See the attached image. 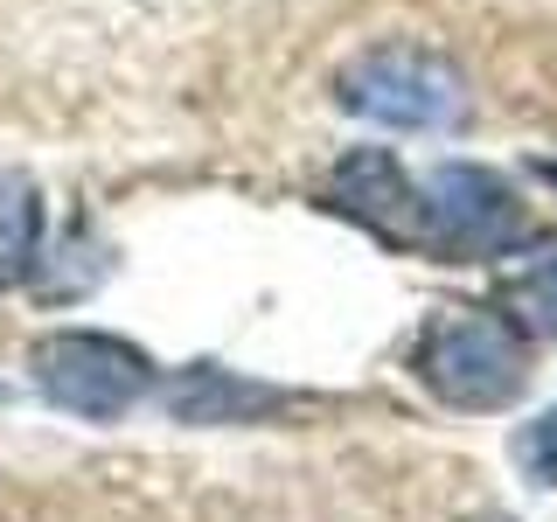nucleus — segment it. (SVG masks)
Listing matches in <instances>:
<instances>
[{
  "label": "nucleus",
  "mask_w": 557,
  "mask_h": 522,
  "mask_svg": "<svg viewBox=\"0 0 557 522\" xmlns=\"http://www.w3.org/2000/svg\"><path fill=\"white\" fill-rule=\"evenodd\" d=\"M411 370L446 411H509L530 390V327L502 307H440Z\"/></svg>",
  "instance_id": "f257e3e1"
},
{
  "label": "nucleus",
  "mask_w": 557,
  "mask_h": 522,
  "mask_svg": "<svg viewBox=\"0 0 557 522\" xmlns=\"http://www.w3.org/2000/svg\"><path fill=\"white\" fill-rule=\"evenodd\" d=\"M28 376L57 411L84 418V425H119L147 405L153 356L126 335H104V327H57L28 348Z\"/></svg>",
  "instance_id": "f03ea898"
},
{
  "label": "nucleus",
  "mask_w": 557,
  "mask_h": 522,
  "mask_svg": "<svg viewBox=\"0 0 557 522\" xmlns=\"http://www.w3.org/2000/svg\"><path fill=\"white\" fill-rule=\"evenodd\" d=\"M335 98L370 126L391 133H453L467 119V77L425 42H383L362 49L335 77Z\"/></svg>",
  "instance_id": "7ed1b4c3"
},
{
  "label": "nucleus",
  "mask_w": 557,
  "mask_h": 522,
  "mask_svg": "<svg viewBox=\"0 0 557 522\" xmlns=\"http://www.w3.org/2000/svg\"><path fill=\"white\" fill-rule=\"evenodd\" d=\"M418 196H425V251L446 258V265H467V258H516V251L536 244L530 202L481 161L425 167Z\"/></svg>",
  "instance_id": "20e7f679"
},
{
  "label": "nucleus",
  "mask_w": 557,
  "mask_h": 522,
  "mask_svg": "<svg viewBox=\"0 0 557 522\" xmlns=\"http://www.w3.org/2000/svg\"><path fill=\"white\" fill-rule=\"evenodd\" d=\"M327 202L342 209L348 223H362L376 244L391 251H425V196L405 167H397L391 147H356L327 182Z\"/></svg>",
  "instance_id": "39448f33"
},
{
  "label": "nucleus",
  "mask_w": 557,
  "mask_h": 522,
  "mask_svg": "<svg viewBox=\"0 0 557 522\" xmlns=\"http://www.w3.org/2000/svg\"><path fill=\"white\" fill-rule=\"evenodd\" d=\"M272 405H278V390H258V383L216 370V362H196V370H182L168 383L174 425H237V418H258Z\"/></svg>",
  "instance_id": "423d86ee"
},
{
  "label": "nucleus",
  "mask_w": 557,
  "mask_h": 522,
  "mask_svg": "<svg viewBox=\"0 0 557 522\" xmlns=\"http://www.w3.org/2000/svg\"><path fill=\"white\" fill-rule=\"evenodd\" d=\"M42 272V188L22 167H0V293Z\"/></svg>",
  "instance_id": "0eeeda50"
},
{
  "label": "nucleus",
  "mask_w": 557,
  "mask_h": 522,
  "mask_svg": "<svg viewBox=\"0 0 557 522\" xmlns=\"http://www.w3.org/2000/svg\"><path fill=\"white\" fill-rule=\"evenodd\" d=\"M509 300H516V321L530 327V335L557 341V251H550V258H536V265L516 278Z\"/></svg>",
  "instance_id": "6e6552de"
},
{
  "label": "nucleus",
  "mask_w": 557,
  "mask_h": 522,
  "mask_svg": "<svg viewBox=\"0 0 557 522\" xmlns=\"http://www.w3.org/2000/svg\"><path fill=\"white\" fill-rule=\"evenodd\" d=\"M516 467L530 487H557V405L516 432Z\"/></svg>",
  "instance_id": "1a4fd4ad"
},
{
  "label": "nucleus",
  "mask_w": 557,
  "mask_h": 522,
  "mask_svg": "<svg viewBox=\"0 0 557 522\" xmlns=\"http://www.w3.org/2000/svg\"><path fill=\"white\" fill-rule=\"evenodd\" d=\"M474 522H516V515H474Z\"/></svg>",
  "instance_id": "9d476101"
}]
</instances>
